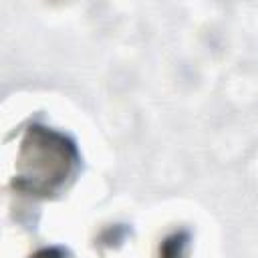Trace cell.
<instances>
[{
    "label": "cell",
    "instance_id": "6da1fadb",
    "mask_svg": "<svg viewBox=\"0 0 258 258\" xmlns=\"http://www.w3.org/2000/svg\"><path fill=\"white\" fill-rule=\"evenodd\" d=\"M77 161L75 147L58 133L30 127L16 159V185L32 194H52L71 175Z\"/></svg>",
    "mask_w": 258,
    "mask_h": 258
}]
</instances>
